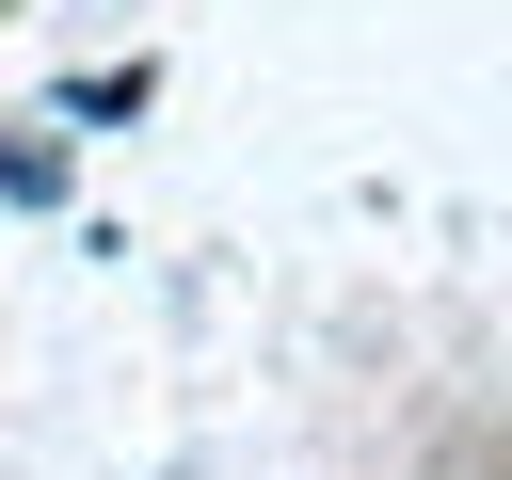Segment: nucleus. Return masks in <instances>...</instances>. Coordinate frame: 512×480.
I'll use <instances>...</instances> for the list:
<instances>
[{"label":"nucleus","mask_w":512,"mask_h":480,"mask_svg":"<svg viewBox=\"0 0 512 480\" xmlns=\"http://www.w3.org/2000/svg\"><path fill=\"white\" fill-rule=\"evenodd\" d=\"M48 192H64V160L48 144H0V208H48Z\"/></svg>","instance_id":"f257e3e1"}]
</instances>
